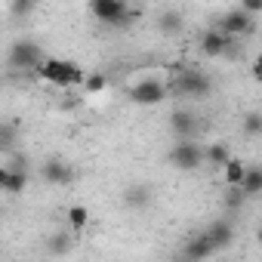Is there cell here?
I'll list each match as a JSON object with an SVG mask.
<instances>
[{"label":"cell","instance_id":"obj_1","mask_svg":"<svg viewBox=\"0 0 262 262\" xmlns=\"http://www.w3.org/2000/svg\"><path fill=\"white\" fill-rule=\"evenodd\" d=\"M167 90L176 99H207L213 93V80L204 71L185 68V71H173V77L167 80Z\"/></svg>","mask_w":262,"mask_h":262},{"label":"cell","instance_id":"obj_2","mask_svg":"<svg viewBox=\"0 0 262 262\" xmlns=\"http://www.w3.org/2000/svg\"><path fill=\"white\" fill-rule=\"evenodd\" d=\"M43 80L56 83V86H77V83H86V74L80 71V65L68 62V59H47L37 71Z\"/></svg>","mask_w":262,"mask_h":262},{"label":"cell","instance_id":"obj_3","mask_svg":"<svg viewBox=\"0 0 262 262\" xmlns=\"http://www.w3.org/2000/svg\"><path fill=\"white\" fill-rule=\"evenodd\" d=\"M90 13H93L99 22L111 25V28H123V25H129V22L139 16L129 4H123V0H93V4H90Z\"/></svg>","mask_w":262,"mask_h":262},{"label":"cell","instance_id":"obj_4","mask_svg":"<svg viewBox=\"0 0 262 262\" xmlns=\"http://www.w3.org/2000/svg\"><path fill=\"white\" fill-rule=\"evenodd\" d=\"M170 164L176 167V170H182V173H191V170H198L204 161H207V145H201L198 139H185V142H173V148H170Z\"/></svg>","mask_w":262,"mask_h":262},{"label":"cell","instance_id":"obj_5","mask_svg":"<svg viewBox=\"0 0 262 262\" xmlns=\"http://www.w3.org/2000/svg\"><path fill=\"white\" fill-rule=\"evenodd\" d=\"M7 62H10L13 71H40V65H43L47 59H43L40 43H34V40H16V43L10 47Z\"/></svg>","mask_w":262,"mask_h":262},{"label":"cell","instance_id":"obj_6","mask_svg":"<svg viewBox=\"0 0 262 262\" xmlns=\"http://www.w3.org/2000/svg\"><path fill=\"white\" fill-rule=\"evenodd\" d=\"M126 96H129L133 105H161L170 96V90H167V83L161 77H142V80H136L129 86Z\"/></svg>","mask_w":262,"mask_h":262},{"label":"cell","instance_id":"obj_7","mask_svg":"<svg viewBox=\"0 0 262 262\" xmlns=\"http://www.w3.org/2000/svg\"><path fill=\"white\" fill-rule=\"evenodd\" d=\"M216 28L234 40V37L253 34V31H256V22H253V16H247L241 7H234V10H225V13H222V19L216 22Z\"/></svg>","mask_w":262,"mask_h":262},{"label":"cell","instance_id":"obj_8","mask_svg":"<svg viewBox=\"0 0 262 262\" xmlns=\"http://www.w3.org/2000/svg\"><path fill=\"white\" fill-rule=\"evenodd\" d=\"M170 133L176 136V142L198 139V133H201V120H198V114L188 111V108H176V111L170 114Z\"/></svg>","mask_w":262,"mask_h":262},{"label":"cell","instance_id":"obj_9","mask_svg":"<svg viewBox=\"0 0 262 262\" xmlns=\"http://www.w3.org/2000/svg\"><path fill=\"white\" fill-rule=\"evenodd\" d=\"M216 253V247H213V241L207 237V231H198V234H191L182 247H179V259L176 262H204V259H210Z\"/></svg>","mask_w":262,"mask_h":262},{"label":"cell","instance_id":"obj_10","mask_svg":"<svg viewBox=\"0 0 262 262\" xmlns=\"http://www.w3.org/2000/svg\"><path fill=\"white\" fill-rule=\"evenodd\" d=\"M228 50H234V40H231L228 34H222L216 25L201 34V53H204V56L216 59V56H222V53H228Z\"/></svg>","mask_w":262,"mask_h":262},{"label":"cell","instance_id":"obj_11","mask_svg":"<svg viewBox=\"0 0 262 262\" xmlns=\"http://www.w3.org/2000/svg\"><path fill=\"white\" fill-rule=\"evenodd\" d=\"M74 167L71 164H65L62 158H50L43 167H40V179L43 182H50V185H68V182H74Z\"/></svg>","mask_w":262,"mask_h":262},{"label":"cell","instance_id":"obj_12","mask_svg":"<svg viewBox=\"0 0 262 262\" xmlns=\"http://www.w3.org/2000/svg\"><path fill=\"white\" fill-rule=\"evenodd\" d=\"M207 231V237L213 241V247H216V253L219 250H225V247H231V241H234V222H228V219H216L210 228H204Z\"/></svg>","mask_w":262,"mask_h":262},{"label":"cell","instance_id":"obj_13","mask_svg":"<svg viewBox=\"0 0 262 262\" xmlns=\"http://www.w3.org/2000/svg\"><path fill=\"white\" fill-rule=\"evenodd\" d=\"M151 198H155V191H151L148 185H129V188L123 191V204H126L129 210H145V207L151 204Z\"/></svg>","mask_w":262,"mask_h":262},{"label":"cell","instance_id":"obj_14","mask_svg":"<svg viewBox=\"0 0 262 262\" xmlns=\"http://www.w3.org/2000/svg\"><path fill=\"white\" fill-rule=\"evenodd\" d=\"M28 185V173H16V170H0V188H4L7 194H22Z\"/></svg>","mask_w":262,"mask_h":262},{"label":"cell","instance_id":"obj_15","mask_svg":"<svg viewBox=\"0 0 262 262\" xmlns=\"http://www.w3.org/2000/svg\"><path fill=\"white\" fill-rule=\"evenodd\" d=\"M71 250H74L71 231H53V234L47 237V253H50V256H68Z\"/></svg>","mask_w":262,"mask_h":262},{"label":"cell","instance_id":"obj_16","mask_svg":"<svg viewBox=\"0 0 262 262\" xmlns=\"http://www.w3.org/2000/svg\"><path fill=\"white\" fill-rule=\"evenodd\" d=\"M244 176H247V167H244V161H237V158H231V161L225 164V170H222V179H225L228 188H241V185H244Z\"/></svg>","mask_w":262,"mask_h":262},{"label":"cell","instance_id":"obj_17","mask_svg":"<svg viewBox=\"0 0 262 262\" xmlns=\"http://www.w3.org/2000/svg\"><path fill=\"white\" fill-rule=\"evenodd\" d=\"M207 161H210L213 167L225 170V164L231 161V148H228L225 142H213V145H207Z\"/></svg>","mask_w":262,"mask_h":262},{"label":"cell","instance_id":"obj_18","mask_svg":"<svg viewBox=\"0 0 262 262\" xmlns=\"http://www.w3.org/2000/svg\"><path fill=\"white\" fill-rule=\"evenodd\" d=\"M244 194L247 198H256L262 194V167H247V176H244Z\"/></svg>","mask_w":262,"mask_h":262},{"label":"cell","instance_id":"obj_19","mask_svg":"<svg viewBox=\"0 0 262 262\" xmlns=\"http://www.w3.org/2000/svg\"><path fill=\"white\" fill-rule=\"evenodd\" d=\"M158 28H161L164 34H176V31L182 28V13H179V10H164V13L158 16Z\"/></svg>","mask_w":262,"mask_h":262},{"label":"cell","instance_id":"obj_20","mask_svg":"<svg viewBox=\"0 0 262 262\" xmlns=\"http://www.w3.org/2000/svg\"><path fill=\"white\" fill-rule=\"evenodd\" d=\"M65 222H68V228L80 231V228H86V225H90V210H86V207H80V204H74V207H68Z\"/></svg>","mask_w":262,"mask_h":262},{"label":"cell","instance_id":"obj_21","mask_svg":"<svg viewBox=\"0 0 262 262\" xmlns=\"http://www.w3.org/2000/svg\"><path fill=\"white\" fill-rule=\"evenodd\" d=\"M262 133V111H247L244 114V136H259Z\"/></svg>","mask_w":262,"mask_h":262},{"label":"cell","instance_id":"obj_22","mask_svg":"<svg viewBox=\"0 0 262 262\" xmlns=\"http://www.w3.org/2000/svg\"><path fill=\"white\" fill-rule=\"evenodd\" d=\"M13 139H16V123H4V129H0V148H4L7 155H13Z\"/></svg>","mask_w":262,"mask_h":262},{"label":"cell","instance_id":"obj_23","mask_svg":"<svg viewBox=\"0 0 262 262\" xmlns=\"http://www.w3.org/2000/svg\"><path fill=\"white\" fill-rule=\"evenodd\" d=\"M105 86H108V77H105V74H86V83H83V90H86V93H93V96H96V93H102Z\"/></svg>","mask_w":262,"mask_h":262},{"label":"cell","instance_id":"obj_24","mask_svg":"<svg viewBox=\"0 0 262 262\" xmlns=\"http://www.w3.org/2000/svg\"><path fill=\"white\" fill-rule=\"evenodd\" d=\"M7 10H10V16H28L34 10V4H31V0H10Z\"/></svg>","mask_w":262,"mask_h":262},{"label":"cell","instance_id":"obj_25","mask_svg":"<svg viewBox=\"0 0 262 262\" xmlns=\"http://www.w3.org/2000/svg\"><path fill=\"white\" fill-rule=\"evenodd\" d=\"M244 201H247L244 188H228V191H225V207H228V210H237Z\"/></svg>","mask_w":262,"mask_h":262},{"label":"cell","instance_id":"obj_26","mask_svg":"<svg viewBox=\"0 0 262 262\" xmlns=\"http://www.w3.org/2000/svg\"><path fill=\"white\" fill-rule=\"evenodd\" d=\"M241 10H244L247 16H259V13H262V0H244Z\"/></svg>","mask_w":262,"mask_h":262},{"label":"cell","instance_id":"obj_27","mask_svg":"<svg viewBox=\"0 0 262 262\" xmlns=\"http://www.w3.org/2000/svg\"><path fill=\"white\" fill-rule=\"evenodd\" d=\"M253 77H256V80L262 83V56H259V59L253 62Z\"/></svg>","mask_w":262,"mask_h":262},{"label":"cell","instance_id":"obj_28","mask_svg":"<svg viewBox=\"0 0 262 262\" xmlns=\"http://www.w3.org/2000/svg\"><path fill=\"white\" fill-rule=\"evenodd\" d=\"M256 241H259V247H262V225H259V231H256Z\"/></svg>","mask_w":262,"mask_h":262}]
</instances>
